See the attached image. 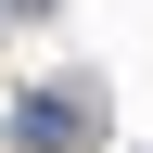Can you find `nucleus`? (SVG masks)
<instances>
[{"mask_svg":"<svg viewBox=\"0 0 153 153\" xmlns=\"http://www.w3.org/2000/svg\"><path fill=\"white\" fill-rule=\"evenodd\" d=\"M89 128H102V89H26V102H13V140H26V153L89 140Z\"/></svg>","mask_w":153,"mask_h":153,"instance_id":"1","label":"nucleus"}]
</instances>
